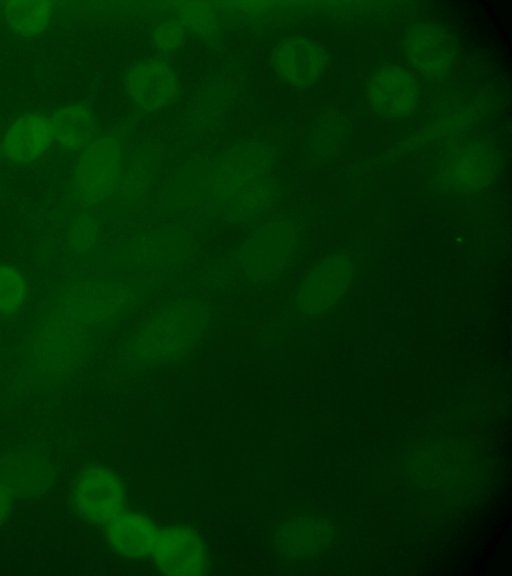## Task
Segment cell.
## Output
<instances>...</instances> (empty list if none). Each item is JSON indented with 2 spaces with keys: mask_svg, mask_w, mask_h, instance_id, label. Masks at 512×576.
Masks as SVG:
<instances>
[{
  "mask_svg": "<svg viewBox=\"0 0 512 576\" xmlns=\"http://www.w3.org/2000/svg\"><path fill=\"white\" fill-rule=\"evenodd\" d=\"M8 25L22 36H34L46 29L54 15L49 1H8L0 8Z\"/></svg>",
  "mask_w": 512,
  "mask_h": 576,
  "instance_id": "20",
  "label": "cell"
},
{
  "mask_svg": "<svg viewBox=\"0 0 512 576\" xmlns=\"http://www.w3.org/2000/svg\"><path fill=\"white\" fill-rule=\"evenodd\" d=\"M55 477L53 464L40 454L12 451L0 455V484L17 499L45 493Z\"/></svg>",
  "mask_w": 512,
  "mask_h": 576,
  "instance_id": "14",
  "label": "cell"
},
{
  "mask_svg": "<svg viewBox=\"0 0 512 576\" xmlns=\"http://www.w3.org/2000/svg\"><path fill=\"white\" fill-rule=\"evenodd\" d=\"M403 46L407 59L425 79L437 81L448 74L453 52L446 36L436 26L413 25L405 34Z\"/></svg>",
  "mask_w": 512,
  "mask_h": 576,
  "instance_id": "15",
  "label": "cell"
},
{
  "mask_svg": "<svg viewBox=\"0 0 512 576\" xmlns=\"http://www.w3.org/2000/svg\"><path fill=\"white\" fill-rule=\"evenodd\" d=\"M353 273L350 258L343 253L321 260L306 275L296 293V305L308 315H318L332 307L348 288Z\"/></svg>",
  "mask_w": 512,
  "mask_h": 576,
  "instance_id": "9",
  "label": "cell"
},
{
  "mask_svg": "<svg viewBox=\"0 0 512 576\" xmlns=\"http://www.w3.org/2000/svg\"><path fill=\"white\" fill-rule=\"evenodd\" d=\"M161 529L146 515L126 509L104 527L110 548L128 559L151 558Z\"/></svg>",
  "mask_w": 512,
  "mask_h": 576,
  "instance_id": "16",
  "label": "cell"
},
{
  "mask_svg": "<svg viewBox=\"0 0 512 576\" xmlns=\"http://www.w3.org/2000/svg\"><path fill=\"white\" fill-rule=\"evenodd\" d=\"M70 505L80 519L104 528L127 509L126 488L113 470L90 466L74 479Z\"/></svg>",
  "mask_w": 512,
  "mask_h": 576,
  "instance_id": "6",
  "label": "cell"
},
{
  "mask_svg": "<svg viewBox=\"0 0 512 576\" xmlns=\"http://www.w3.org/2000/svg\"><path fill=\"white\" fill-rule=\"evenodd\" d=\"M273 155L263 144H237L212 160L187 167L172 184L171 201L211 212L244 182L269 175Z\"/></svg>",
  "mask_w": 512,
  "mask_h": 576,
  "instance_id": "2",
  "label": "cell"
},
{
  "mask_svg": "<svg viewBox=\"0 0 512 576\" xmlns=\"http://www.w3.org/2000/svg\"><path fill=\"white\" fill-rule=\"evenodd\" d=\"M164 6L188 33L203 39H213L217 34L221 18L214 1H178Z\"/></svg>",
  "mask_w": 512,
  "mask_h": 576,
  "instance_id": "21",
  "label": "cell"
},
{
  "mask_svg": "<svg viewBox=\"0 0 512 576\" xmlns=\"http://www.w3.org/2000/svg\"><path fill=\"white\" fill-rule=\"evenodd\" d=\"M296 224L288 218L270 219L243 241L236 252V269L251 283L272 280L291 261L298 244Z\"/></svg>",
  "mask_w": 512,
  "mask_h": 576,
  "instance_id": "5",
  "label": "cell"
},
{
  "mask_svg": "<svg viewBox=\"0 0 512 576\" xmlns=\"http://www.w3.org/2000/svg\"><path fill=\"white\" fill-rule=\"evenodd\" d=\"M54 140L51 121L43 114L29 113L6 131L2 152L12 162L27 164L44 154Z\"/></svg>",
  "mask_w": 512,
  "mask_h": 576,
  "instance_id": "17",
  "label": "cell"
},
{
  "mask_svg": "<svg viewBox=\"0 0 512 576\" xmlns=\"http://www.w3.org/2000/svg\"><path fill=\"white\" fill-rule=\"evenodd\" d=\"M494 169L490 148L479 141H466L444 156L438 168L437 182L449 192H476L491 183Z\"/></svg>",
  "mask_w": 512,
  "mask_h": 576,
  "instance_id": "8",
  "label": "cell"
},
{
  "mask_svg": "<svg viewBox=\"0 0 512 576\" xmlns=\"http://www.w3.org/2000/svg\"><path fill=\"white\" fill-rule=\"evenodd\" d=\"M178 79L173 68L157 58L132 63L125 74V88L132 103L145 112L163 109L175 98Z\"/></svg>",
  "mask_w": 512,
  "mask_h": 576,
  "instance_id": "11",
  "label": "cell"
},
{
  "mask_svg": "<svg viewBox=\"0 0 512 576\" xmlns=\"http://www.w3.org/2000/svg\"><path fill=\"white\" fill-rule=\"evenodd\" d=\"M315 534L311 521L291 519L280 526L276 533L277 550L289 559H301L315 547Z\"/></svg>",
  "mask_w": 512,
  "mask_h": 576,
  "instance_id": "24",
  "label": "cell"
},
{
  "mask_svg": "<svg viewBox=\"0 0 512 576\" xmlns=\"http://www.w3.org/2000/svg\"><path fill=\"white\" fill-rule=\"evenodd\" d=\"M366 90L372 109L386 118L407 117L418 103L419 86L415 77L397 65L377 69L369 78Z\"/></svg>",
  "mask_w": 512,
  "mask_h": 576,
  "instance_id": "13",
  "label": "cell"
},
{
  "mask_svg": "<svg viewBox=\"0 0 512 576\" xmlns=\"http://www.w3.org/2000/svg\"><path fill=\"white\" fill-rule=\"evenodd\" d=\"M17 498L0 484V525H2L13 511Z\"/></svg>",
  "mask_w": 512,
  "mask_h": 576,
  "instance_id": "26",
  "label": "cell"
},
{
  "mask_svg": "<svg viewBox=\"0 0 512 576\" xmlns=\"http://www.w3.org/2000/svg\"><path fill=\"white\" fill-rule=\"evenodd\" d=\"M151 559L167 575H202L208 569L204 542L194 530L183 526L161 529Z\"/></svg>",
  "mask_w": 512,
  "mask_h": 576,
  "instance_id": "12",
  "label": "cell"
},
{
  "mask_svg": "<svg viewBox=\"0 0 512 576\" xmlns=\"http://www.w3.org/2000/svg\"><path fill=\"white\" fill-rule=\"evenodd\" d=\"M328 62L329 56L323 47L300 36L280 40L270 54V65L277 78L297 88L316 83Z\"/></svg>",
  "mask_w": 512,
  "mask_h": 576,
  "instance_id": "10",
  "label": "cell"
},
{
  "mask_svg": "<svg viewBox=\"0 0 512 576\" xmlns=\"http://www.w3.org/2000/svg\"><path fill=\"white\" fill-rule=\"evenodd\" d=\"M124 178V149L119 136L93 139L80 154L64 206L87 209L108 199Z\"/></svg>",
  "mask_w": 512,
  "mask_h": 576,
  "instance_id": "4",
  "label": "cell"
},
{
  "mask_svg": "<svg viewBox=\"0 0 512 576\" xmlns=\"http://www.w3.org/2000/svg\"><path fill=\"white\" fill-rule=\"evenodd\" d=\"M130 292L125 281L74 272L55 286L39 307L20 348L21 377L32 387L69 378L92 350V332L124 311Z\"/></svg>",
  "mask_w": 512,
  "mask_h": 576,
  "instance_id": "1",
  "label": "cell"
},
{
  "mask_svg": "<svg viewBox=\"0 0 512 576\" xmlns=\"http://www.w3.org/2000/svg\"><path fill=\"white\" fill-rule=\"evenodd\" d=\"M275 192V184L269 175L255 177L228 194L213 212L231 222L249 220L268 208Z\"/></svg>",
  "mask_w": 512,
  "mask_h": 576,
  "instance_id": "18",
  "label": "cell"
},
{
  "mask_svg": "<svg viewBox=\"0 0 512 576\" xmlns=\"http://www.w3.org/2000/svg\"><path fill=\"white\" fill-rule=\"evenodd\" d=\"M100 226L87 210L80 209L69 220L65 235L66 251L71 261L86 258L96 247Z\"/></svg>",
  "mask_w": 512,
  "mask_h": 576,
  "instance_id": "22",
  "label": "cell"
},
{
  "mask_svg": "<svg viewBox=\"0 0 512 576\" xmlns=\"http://www.w3.org/2000/svg\"><path fill=\"white\" fill-rule=\"evenodd\" d=\"M194 248L189 233L176 226L153 228L128 240L124 261L139 271L157 272L183 263Z\"/></svg>",
  "mask_w": 512,
  "mask_h": 576,
  "instance_id": "7",
  "label": "cell"
},
{
  "mask_svg": "<svg viewBox=\"0 0 512 576\" xmlns=\"http://www.w3.org/2000/svg\"><path fill=\"white\" fill-rule=\"evenodd\" d=\"M54 140L68 151L83 150L94 138V120L87 106L71 104L50 118Z\"/></svg>",
  "mask_w": 512,
  "mask_h": 576,
  "instance_id": "19",
  "label": "cell"
},
{
  "mask_svg": "<svg viewBox=\"0 0 512 576\" xmlns=\"http://www.w3.org/2000/svg\"><path fill=\"white\" fill-rule=\"evenodd\" d=\"M207 321V308L201 300H172L132 330L127 343L130 359L143 368L176 360L197 343Z\"/></svg>",
  "mask_w": 512,
  "mask_h": 576,
  "instance_id": "3",
  "label": "cell"
},
{
  "mask_svg": "<svg viewBox=\"0 0 512 576\" xmlns=\"http://www.w3.org/2000/svg\"><path fill=\"white\" fill-rule=\"evenodd\" d=\"M29 295L26 276L10 264H0V319L15 317L26 305Z\"/></svg>",
  "mask_w": 512,
  "mask_h": 576,
  "instance_id": "23",
  "label": "cell"
},
{
  "mask_svg": "<svg viewBox=\"0 0 512 576\" xmlns=\"http://www.w3.org/2000/svg\"><path fill=\"white\" fill-rule=\"evenodd\" d=\"M187 35V30L176 18L166 16L152 30L151 41L159 51L173 53L183 46Z\"/></svg>",
  "mask_w": 512,
  "mask_h": 576,
  "instance_id": "25",
  "label": "cell"
}]
</instances>
